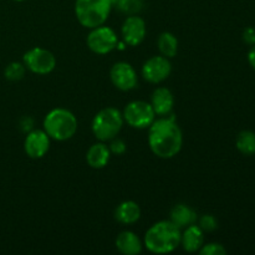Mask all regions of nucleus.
I'll list each match as a JSON object with an SVG mask.
<instances>
[{"label":"nucleus","instance_id":"f257e3e1","mask_svg":"<svg viewBox=\"0 0 255 255\" xmlns=\"http://www.w3.org/2000/svg\"><path fill=\"white\" fill-rule=\"evenodd\" d=\"M183 144V134L173 117L154 120L148 127V146L157 157L173 158Z\"/></svg>","mask_w":255,"mask_h":255},{"label":"nucleus","instance_id":"f03ea898","mask_svg":"<svg viewBox=\"0 0 255 255\" xmlns=\"http://www.w3.org/2000/svg\"><path fill=\"white\" fill-rule=\"evenodd\" d=\"M181 234L171 221L157 222L144 234V247L154 254L171 253L181 246Z\"/></svg>","mask_w":255,"mask_h":255},{"label":"nucleus","instance_id":"7ed1b4c3","mask_svg":"<svg viewBox=\"0 0 255 255\" xmlns=\"http://www.w3.org/2000/svg\"><path fill=\"white\" fill-rule=\"evenodd\" d=\"M44 131L55 141H67L77 131V119L66 109L51 110L44 119Z\"/></svg>","mask_w":255,"mask_h":255},{"label":"nucleus","instance_id":"20e7f679","mask_svg":"<svg viewBox=\"0 0 255 255\" xmlns=\"http://www.w3.org/2000/svg\"><path fill=\"white\" fill-rule=\"evenodd\" d=\"M112 5V0H76L75 15L82 26L94 29L106 22Z\"/></svg>","mask_w":255,"mask_h":255},{"label":"nucleus","instance_id":"39448f33","mask_svg":"<svg viewBox=\"0 0 255 255\" xmlns=\"http://www.w3.org/2000/svg\"><path fill=\"white\" fill-rule=\"evenodd\" d=\"M124 116L115 107H106L95 115L92 120V132L101 142L111 141L117 136L124 126Z\"/></svg>","mask_w":255,"mask_h":255},{"label":"nucleus","instance_id":"423d86ee","mask_svg":"<svg viewBox=\"0 0 255 255\" xmlns=\"http://www.w3.org/2000/svg\"><path fill=\"white\" fill-rule=\"evenodd\" d=\"M124 121L127 122V125L133 128L143 129L148 128L154 121L153 109L151 104L146 101H132L125 107L124 110Z\"/></svg>","mask_w":255,"mask_h":255},{"label":"nucleus","instance_id":"0eeeda50","mask_svg":"<svg viewBox=\"0 0 255 255\" xmlns=\"http://www.w3.org/2000/svg\"><path fill=\"white\" fill-rule=\"evenodd\" d=\"M119 44L117 35L111 27L97 26L91 29L87 36V46L92 52L99 55H106L115 50Z\"/></svg>","mask_w":255,"mask_h":255},{"label":"nucleus","instance_id":"6e6552de","mask_svg":"<svg viewBox=\"0 0 255 255\" xmlns=\"http://www.w3.org/2000/svg\"><path fill=\"white\" fill-rule=\"evenodd\" d=\"M24 65L27 70L37 75H47L56 67V59L51 51L42 47H34L25 52Z\"/></svg>","mask_w":255,"mask_h":255},{"label":"nucleus","instance_id":"1a4fd4ad","mask_svg":"<svg viewBox=\"0 0 255 255\" xmlns=\"http://www.w3.org/2000/svg\"><path fill=\"white\" fill-rule=\"evenodd\" d=\"M171 62L164 56H153L142 66V76L151 84H159L171 75Z\"/></svg>","mask_w":255,"mask_h":255},{"label":"nucleus","instance_id":"9d476101","mask_svg":"<svg viewBox=\"0 0 255 255\" xmlns=\"http://www.w3.org/2000/svg\"><path fill=\"white\" fill-rule=\"evenodd\" d=\"M110 77L116 89L131 91L137 86V74L128 62H116L110 71Z\"/></svg>","mask_w":255,"mask_h":255},{"label":"nucleus","instance_id":"9b49d317","mask_svg":"<svg viewBox=\"0 0 255 255\" xmlns=\"http://www.w3.org/2000/svg\"><path fill=\"white\" fill-rule=\"evenodd\" d=\"M50 148V137L44 129H34L27 133L24 141L25 153L30 158H42Z\"/></svg>","mask_w":255,"mask_h":255},{"label":"nucleus","instance_id":"f8f14e48","mask_svg":"<svg viewBox=\"0 0 255 255\" xmlns=\"http://www.w3.org/2000/svg\"><path fill=\"white\" fill-rule=\"evenodd\" d=\"M122 36L129 46H138L146 36V22L137 15H129L122 24Z\"/></svg>","mask_w":255,"mask_h":255},{"label":"nucleus","instance_id":"ddd939ff","mask_svg":"<svg viewBox=\"0 0 255 255\" xmlns=\"http://www.w3.org/2000/svg\"><path fill=\"white\" fill-rule=\"evenodd\" d=\"M174 99L172 92L166 87H158L151 96V106L158 116H167L173 109Z\"/></svg>","mask_w":255,"mask_h":255},{"label":"nucleus","instance_id":"4468645a","mask_svg":"<svg viewBox=\"0 0 255 255\" xmlns=\"http://www.w3.org/2000/svg\"><path fill=\"white\" fill-rule=\"evenodd\" d=\"M204 243V232L199 228V226H192L184 228L181 234V246L188 253H194L202 248Z\"/></svg>","mask_w":255,"mask_h":255},{"label":"nucleus","instance_id":"2eb2a0df","mask_svg":"<svg viewBox=\"0 0 255 255\" xmlns=\"http://www.w3.org/2000/svg\"><path fill=\"white\" fill-rule=\"evenodd\" d=\"M141 239L131 231H125L119 234L116 239V248L125 255H137L142 252Z\"/></svg>","mask_w":255,"mask_h":255},{"label":"nucleus","instance_id":"dca6fc26","mask_svg":"<svg viewBox=\"0 0 255 255\" xmlns=\"http://www.w3.org/2000/svg\"><path fill=\"white\" fill-rule=\"evenodd\" d=\"M110 157H111V151L109 146L99 142V143H94L89 148L86 153V161L91 168L101 169L107 166Z\"/></svg>","mask_w":255,"mask_h":255},{"label":"nucleus","instance_id":"f3484780","mask_svg":"<svg viewBox=\"0 0 255 255\" xmlns=\"http://www.w3.org/2000/svg\"><path fill=\"white\" fill-rule=\"evenodd\" d=\"M169 221L179 229H184L196 223L197 213L186 204H176L171 211Z\"/></svg>","mask_w":255,"mask_h":255},{"label":"nucleus","instance_id":"a211bd4d","mask_svg":"<svg viewBox=\"0 0 255 255\" xmlns=\"http://www.w3.org/2000/svg\"><path fill=\"white\" fill-rule=\"evenodd\" d=\"M141 217L139 206L133 201H125L116 208L115 218L122 224H133Z\"/></svg>","mask_w":255,"mask_h":255},{"label":"nucleus","instance_id":"6ab92c4d","mask_svg":"<svg viewBox=\"0 0 255 255\" xmlns=\"http://www.w3.org/2000/svg\"><path fill=\"white\" fill-rule=\"evenodd\" d=\"M157 46H158L162 56L167 57V59H172V57L176 56L177 51H178V40L172 32L164 31L158 36Z\"/></svg>","mask_w":255,"mask_h":255},{"label":"nucleus","instance_id":"aec40b11","mask_svg":"<svg viewBox=\"0 0 255 255\" xmlns=\"http://www.w3.org/2000/svg\"><path fill=\"white\" fill-rule=\"evenodd\" d=\"M237 148L246 156L255 153V133L252 131H242L237 137Z\"/></svg>","mask_w":255,"mask_h":255},{"label":"nucleus","instance_id":"412c9836","mask_svg":"<svg viewBox=\"0 0 255 255\" xmlns=\"http://www.w3.org/2000/svg\"><path fill=\"white\" fill-rule=\"evenodd\" d=\"M25 65L20 64V62H10L4 70V75L9 81H19L24 77L25 75Z\"/></svg>","mask_w":255,"mask_h":255},{"label":"nucleus","instance_id":"4be33fe9","mask_svg":"<svg viewBox=\"0 0 255 255\" xmlns=\"http://www.w3.org/2000/svg\"><path fill=\"white\" fill-rule=\"evenodd\" d=\"M117 7L121 10L122 12L128 15H137V12L141 11L142 6V0H116Z\"/></svg>","mask_w":255,"mask_h":255},{"label":"nucleus","instance_id":"5701e85b","mask_svg":"<svg viewBox=\"0 0 255 255\" xmlns=\"http://www.w3.org/2000/svg\"><path fill=\"white\" fill-rule=\"evenodd\" d=\"M199 253L202 255H224L227 254V249L219 243H209L203 244L199 249Z\"/></svg>","mask_w":255,"mask_h":255},{"label":"nucleus","instance_id":"b1692460","mask_svg":"<svg viewBox=\"0 0 255 255\" xmlns=\"http://www.w3.org/2000/svg\"><path fill=\"white\" fill-rule=\"evenodd\" d=\"M217 227H218V222L211 214H206L199 218V228L203 232H213L216 231Z\"/></svg>","mask_w":255,"mask_h":255},{"label":"nucleus","instance_id":"393cba45","mask_svg":"<svg viewBox=\"0 0 255 255\" xmlns=\"http://www.w3.org/2000/svg\"><path fill=\"white\" fill-rule=\"evenodd\" d=\"M111 141H112L111 144L109 146L111 153L120 156V154H124L125 152H126V143H125L122 139L116 138V137H115V138H112Z\"/></svg>","mask_w":255,"mask_h":255},{"label":"nucleus","instance_id":"a878e982","mask_svg":"<svg viewBox=\"0 0 255 255\" xmlns=\"http://www.w3.org/2000/svg\"><path fill=\"white\" fill-rule=\"evenodd\" d=\"M243 40L246 44L252 45L254 46L255 45V29L254 27H247L243 31Z\"/></svg>","mask_w":255,"mask_h":255},{"label":"nucleus","instance_id":"bb28decb","mask_svg":"<svg viewBox=\"0 0 255 255\" xmlns=\"http://www.w3.org/2000/svg\"><path fill=\"white\" fill-rule=\"evenodd\" d=\"M32 125H34V122H32V119H30V117H24V119L20 121V126H21V129L25 132H30L32 128Z\"/></svg>","mask_w":255,"mask_h":255},{"label":"nucleus","instance_id":"cd10ccee","mask_svg":"<svg viewBox=\"0 0 255 255\" xmlns=\"http://www.w3.org/2000/svg\"><path fill=\"white\" fill-rule=\"evenodd\" d=\"M248 61H249V64L252 65V67L255 70V46L251 50V51H249Z\"/></svg>","mask_w":255,"mask_h":255},{"label":"nucleus","instance_id":"c85d7f7f","mask_svg":"<svg viewBox=\"0 0 255 255\" xmlns=\"http://www.w3.org/2000/svg\"><path fill=\"white\" fill-rule=\"evenodd\" d=\"M15 1H25V0H15Z\"/></svg>","mask_w":255,"mask_h":255}]
</instances>
